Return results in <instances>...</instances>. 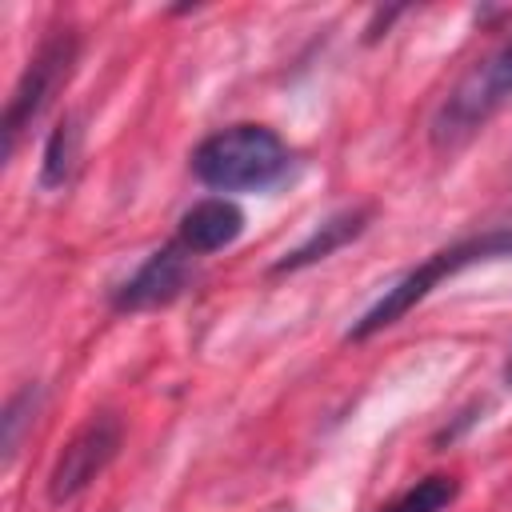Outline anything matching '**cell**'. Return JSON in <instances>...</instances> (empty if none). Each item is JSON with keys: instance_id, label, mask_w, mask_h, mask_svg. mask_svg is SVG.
<instances>
[{"instance_id": "cell-1", "label": "cell", "mask_w": 512, "mask_h": 512, "mask_svg": "<svg viewBox=\"0 0 512 512\" xmlns=\"http://www.w3.org/2000/svg\"><path fill=\"white\" fill-rule=\"evenodd\" d=\"M288 144L268 124H228L192 148V172L216 192H256L288 172Z\"/></svg>"}, {"instance_id": "cell-2", "label": "cell", "mask_w": 512, "mask_h": 512, "mask_svg": "<svg viewBox=\"0 0 512 512\" xmlns=\"http://www.w3.org/2000/svg\"><path fill=\"white\" fill-rule=\"evenodd\" d=\"M500 256H512V228H496V232H484V236H468V240H456L440 252H432L420 268H412L408 276H400L392 288H384V296L348 328V340H368L376 336L380 328L396 324L400 316H408L440 280L480 264V260H500Z\"/></svg>"}, {"instance_id": "cell-3", "label": "cell", "mask_w": 512, "mask_h": 512, "mask_svg": "<svg viewBox=\"0 0 512 512\" xmlns=\"http://www.w3.org/2000/svg\"><path fill=\"white\" fill-rule=\"evenodd\" d=\"M508 100H512V44H504L492 56L476 60L452 84V92L440 100V108L432 112V124H428L432 148L436 152L464 148Z\"/></svg>"}, {"instance_id": "cell-4", "label": "cell", "mask_w": 512, "mask_h": 512, "mask_svg": "<svg viewBox=\"0 0 512 512\" xmlns=\"http://www.w3.org/2000/svg\"><path fill=\"white\" fill-rule=\"evenodd\" d=\"M76 52H80L76 28H52L40 40V48L24 64V72L8 96V108H4V156H12L20 148V136L40 120V112L68 84V76L76 68Z\"/></svg>"}, {"instance_id": "cell-5", "label": "cell", "mask_w": 512, "mask_h": 512, "mask_svg": "<svg viewBox=\"0 0 512 512\" xmlns=\"http://www.w3.org/2000/svg\"><path fill=\"white\" fill-rule=\"evenodd\" d=\"M124 444V424L116 412H96L88 416V424L76 428V436L60 448L52 472H48V500L52 504H68L76 500L120 452Z\"/></svg>"}, {"instance_id": "cell-6", "label": "cell", "mask_w": 512, "mask_h": 512, "mask_svg": "<svg viewBox=\"0 0 512 512\" xmlns=\"http://www.w3.org/2000/svg\"><path fill=\"white\" fill-rule=\"evenodd\" d=\"M192 284V252L180 248V240L156 248L116 292H112V308L116 312H148V308H164L176 296H184V288Z\"/></svg>"}, {"instance_id": "cell-7", "label": "cell", "mask_w": 512, "mask_h": 512, "mask_svg": "<svg viewBox=\"0 0 512 512\" xmlns=\"http://www.w3.org/2000/svg\"><path fill=\"white\" fill-rule=\"evenodd\" d=\"M244 232V212L236 200L228 196H204L196 200L184 216H180V228H176V240L184 252L192 256H208V252H220L228 244H236Z\"/></svg>"}, {"instance_id": "cell-8", "label": "cell", "mask_w": 512, "mask_h": 512, "mask_svg": "<svg viewBox=\"0 0 512 512\" xmlns=\"http://www.w3.org/2000/svg\"><path fill=\"white\" fill-rule=\"evenodd\" d=\"M368 220H372V208H368V204H356V208H340V212H332L320 228H312V232H308V240H304V244H296L292 252H284V256L272 264V276L300 272V268H308V264H316V260L332 256L336 248H344L348 240H356V236L368 228Z\"/></svg>"}, {"instance_id": "cell-9", "label": "cell", "mask_w": 512, "mask_h": 512, "mask_svg": "<svg viewBox=\"0 0 512 512\" xmlns=\"http://www.w3.org/2000/svg\"><path fill=\"white\" fill-rule=\"evenodd\" d=\"M76 156H80V124L72 116H64L44 144V160H40V184L44 188H64L76 172Z\"/></svg>"}, {"instance_id": "cell-10", "label": "cell", "mask_w": 512, "mask_h": 512, "mask_svg": "<svg viewBox=\"0 0 512 512\" xmlns=\"http://www.w3.org/2000/svg\"><path fill=\"white\" fill-rule=\"evenodd\" d=\"M460 492V480L456 476H424L416 480L412 488H404L392 504H384L380 512H444Z\"/></svg>"}, {"instance_id": "cell-11", "label": "cell", "mask_w": 512, "mask_h": 512, "mask_svg": "<svg viewBox=\"0 0 512 512\" xmlns=\"http://www.w3.org/2000/svg\"><path fill=\"white\" fill-rule=\"evenodd\" d=\"M36 404H40V388H36V384H24L20 392L8 396L4 416H0V428H4V464L16 460V452H20V436H24V428L36 420Z\"/></svg>"}, {"instance_id": "cell-12", "label": "cell", "mask_w": 512, "mask_h": 512, "mask_svg": "<svg viewBox=\"0 0 512 512\" xmlns=\"http://www.w3.org/2000/svg\"><path fill=\"white\" fill-rule=\"evenodd\" d=\"M504 376H508V380H512V360H508V368H504Z\"/></svg>"}]
</instances>
